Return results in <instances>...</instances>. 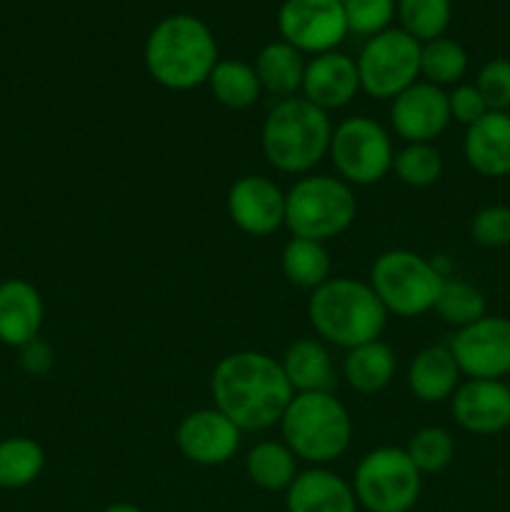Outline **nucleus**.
I'll return each mask as SVG.
<instances>
[{
    "label": "nucleus",
    "instance_id": "nucleus-1",
    "mask_svg": "<svg viewBox=\"0 0 510 512\" xmlns=\"http://www.w3.org/2000/svg\"><path fill=\"white\" fill-rule=\"evenodd\" d=\"M210 395L215 408L243 433H258L280 423L295 393L280 360L260 350H235L213 368Z\"/></svg>",
    "mask_w": 510,
    "mask_h": 512
},
{
    "label": "nucleus",
    "instance_id": "nucleus-2",
    "mask_svg": "<svg viewBox=\"0 0 510 512\" xmlns=\"http://www.w3.org/2000/svg\"><path fill=\"white\" fill-rule=\"evenodd\" d=\"M143 60L155 83L185 93L208 83L215 63L220 60L218 40L200 18L175 13L150 30Z\"/></svg>",
    "mask_w": 510,
    "mask_h": 512
},
{
    "label": "nucleus",
    "instance_id": "nucleus-3",
    "mask_svg": "<svg viewBox=\"0 0 510 512\" xmlns=\"http://www.w3.org/2000/svg\"><path fill=\"white\" fill-rule=\"evenodd\" d=\"M333 120L303 95L278 100L265 115L260 148L270 168L285 175H310L328 158Z\"/></svg>",
    "mask_w": 510,
    "mask_h": 512
},
{
    "label": "nucleus",
    "instance_id": "nucleus-4",
    "mask_svg": "<svg viewBox=\"0 0 510 512\" xmlns=\"http://www.w3.org/2000/svg\"><path fill=\"white\" fill-rule=\"evenodd\" d=\"M308 320L323 343L350 350L380 340L388 323V310L370 283L343 275L330 278L310 293Z\"/></svg>",
    "mask_w": 510,
    "mask_h": 512
},
{
    "label": "nucleus",
    "instance_id": "nucleus-5",
    "mask_svg": "<svg viewBox=\"0 0 510 512\" xmlns=\"http://www.w3.org/2000/svg\"><path fill=\"white\" fill-rule=\"evenodd\" d=\"M278 425L283 443L308 465L328 468L353 440V418L335 393H295Z\"/></svg>",
    "mask_w": 510,
    "mask_h": 512
},
{
    "label": "nucleus",
    "instance_id": "nucleus-6",
    "mask_svg": "<svg viewBox=\"0 0 510 512\" xmlns=\"http://www.w3.org/2000/svg\"><path fill=\"white\" fill-rule=\"evenodd\" d=\"M355 215L353 185L335 175H303L285 193V228L293 238L328 243L353 225Z\"/></svg>",
    "mask_w": 510,
    "mask_h": 512
},
{
    "label": "nucleus",
    "instance_id": "nucleus-7",
    "mask_svg": "<svg viewBox=\"0 0 510 512\" xmlns=\"http://www.w3.org/2000/svg\"><path fill=\"white\" fill-rule=\"evenodd\" d=\"M443 273L415 250L393 248L380 253L370 265L368 283L388 315L415 318L435 308Z\"/></svg>",
    "mask_w": 510,
    "mask_h": 512
},
{
    "label": "nucleus",
    "instance_id": "nucleus-8",
    "mask_svg": "<svg viewBox=\"0 0 510 512\" xmlns=\"http://www.w3.org/2000/svg\"><path fill=\"white\" fill-rule=\"evenodd\" d=\"M350 485L358 508L368 512H410L420 500L423 475L403 448L380 445L360 458Z\"/></svg>",
    "mask_w": 510,
    "mask_h": 512
},
{
    "label": "nucleus",
    "instance_id": "nucleus-9",
    "mask_svg": "<svg viewBox=\"0 0 510 512\" xmlns=\"http://www.w3.org/2000/svg\"><path fill=\"white\" fill-rule=\"evenodd\" d=\"M328 158L348 185H375L393 170L390 133L368 115H353L333 128Z\"/></svg>",
    "mask_w": 510,
    "mask_h": 512
},
{
    "label": "nucleus",
    "instance_id": "nucleus-10",
    "mask_svg": "<svg viewBox=\"0 0 510 512\" xmlns=\"http://www.w3.org/2000/svg\"><path fill=\"white\" fill-rule=\"evenodd\" d=\"M420 45L400 28H388L365 40L355 58L360 90L375 100H393L420 78Z\"/></svg>",
    "mask_w": 510,
    "mask_h": 512
},
{
    "label": "nucleus",
    "instance_id": "nucleus-11",
    "mask_svg": "<svg viewBox=\"0 0 510 512\" xmlns=\"http://www.w3.org/2000/svg\"><path fill=\"white\" fill-rule=\"evenodd\" d=\"M280 40L303 55H323L338 50L348 38L343 0H283L278 8Z\"/></svg>",
    "mask_w": 510,
    "mask_h": 512
},
{
    "label": "nucleus",
    "instance_id": "nucleus-12",
    "mask_svg": "<svg viewBox=\"0 0 510 512\" xmlns=\"http://www.w3.org/2000/svg\"><path fill=\"white\" fill-rule=\"evenodd\" d=\"M460 373L468 380H503L510 375V318L485 315L455 330L448 343Z\"/></svg>",
    "mask_w": 510,
    "mask_h": 512
},
{
    "label": "nucleus",
    "instance_id": "nucleus-13",
    "mask_svg": "<svg viewBox=\"0 0 510 512\" xmlns=\"http://www.w3.org/2000/svg\"><path fill=\"white\" fill-rule=\"evenodd\" d=\"M243 430L218 408H200L183 415L175 428V445L185 460L203 468H218L235 458Z\"/></svg>",
    "mask_w": 510,
    "mask_h": 512
},
{
    "label": "nucleus",
    "instance_id": "nucleus-14",
    "mask_svg": "<svg viewBox=\"0 0 510 512\" xmlns=\"http://www.w3.org/2000/svg\"><path fill=\"white\" fill-rule=\"evenodd\" d=\"M228 218L253 238H268L285 225V193L265 175H243L225 195Z\"/></svg>",
    "mask_w": 510,
    "mask_h": 512
},
{
    "label": "nucleus",
    "instance_id": "nucleus-15",
    "mask_svg": "<svg viewBox=\"0 0 510 512\" xmlns=\"http://www.w3.org/2000/svg\"><path fill=\"white\" fill-rule=\"evenodd\" d=\"M390 125L405 143H435L450 125L448 93L438 85L418 80L393 98Z\"/></svg>",
    "mask_w": 510,
    "mask_h": 512
},
{
    "label": "nucleus",
    "instance_id": "nucleus-16",
    "mask_svg": "<svg viewBox=\"0 0 510 512\" xmlns=\"http://www.w3.org/2000/svg\"><path fill=\"white\" fill-rule=\"evenodd\" d=\"M453 420L470 435H498L510 428V385L505 380H465L450 398Z\"/></svg>",
    "mask_w": 510,
    "mask_h": 512
},
{
    "label": "nucleus",
    "instance_id": "nucleus-17",
    "mask_svg": "<svg viewBox=\"0 0 510 512\" xmlns=\"http://www.w3.org/2000/svg\"><path fill=\"white\" fill-rule=\"evenodd\" d=\"M358 93V65L350 55L340 53V50H330V53L313 55L305 65L300 95L313 105H318L320 110H325V113L350 105Z\"/></svg>",
    "mask_w": 510,
    "mask_h": 512
},
{
    "label": "nucleus",
    "instance_id": "nucleus-18",
    "mask_svg": "<svg viewBox=\"0 0 510 512\" xmlns=\"http://www.w3.org/2000/svg\"><path fill=\"white\" fill-rule=\"evenodd\" d=\"M288 512H358L353 485L325 465H310L285 490Z\"/></svg>",
    "mask_w": 510,
    "mask_h": 512
},
{
    "label": "nucleus",
    "instance_id": "nucleus-19",
    "mask_svg": "<svg viewBox=\"0 0 510 512\" xmlns=\"http://www.w3.org/2000/svg\"><path fill=\"white\" fill-rule=\"evenodd\" d=\"M43 295L23 278H8L0 283V343L8 348H23L43 330Z\"/></svg>",
    "mask_w": 510,
    "mask_h": 512
},
{
    "label": "nucleus",
    "instance_id": "nucleus-20",
    "mask_svg": "<svg viewBox=\"0 0 510 512\" xmlns=\"http://www.w3.org/2000/svg\"><path fill=\"white\" fill-rule=\"evenodd\" d=\"M465 163L483 178L510 175V113L490 110L478 123L465 128Z\"/></svg>",
    "mask_w": 510,
    "mask_h": 512
},
{
    "label": "nucleus",
    "instance_id": "nucleus-21",
    "mask_svg": "<svg viewBox=\"0 0 510 512\" xmlns=\"http://www.w3.org/2000/svg\"><path fill=\"white\" fill-rule=\"evenodd\" d=\"M280 368L293 393H333L338 385L333 355L323 340L300 338L290 343L280 358Z\"/></svg>",
    "mask_w": 510,
    "mask_h": 512
},
{
    "label": "nucleus",
    "instance_id": "nucleus-22",
    "mask_svg": "<svg viewBox=\"0 0 510 512\" xmlns=\"http://www.w3.org/2000/svg\"><path fill=\"white\" fill-rule=\"evenodd\" d=\"M460 373L458 363H455L453 353H450L448 345H428V348L420 350L408 365V390L420 400V403H445V400L453 398V393L458 390Z\"/></svg>",
    "mask_w": 510,
    "mask_h": 512
},
{
    "label": "nucleus",
    "instance_id": "nucleus-23",
    "mask_svg": "<svg viewBox=\"0 0 510 512\" xmlns=\"http://www.w3.org/2000/svg\"><path fill=\"white\" fill-rule=\"evenodd\" d=\"M305 65H308V60L300 50H295L285 40H273V43H265L260 48V53L255 55L253 68L263 93L285 100L295 98L303 88Z\"/></svg>",
    "mask_w": 510,
    "mask_h": 512
},
{
    "label": "nucleus",
    "instance_id": "nucleus-24",
    "mask_svg": "<svg viewBox=\"0 0 510 512\" xmlns=\"http://www.w3.org/2000/svg\"><path fill=\"white\" fill-rule=\"evenodd\" d=\"M395 368L398 360L393 348L383 340H370L345 350L343 378L360 395H375L388 388L395 378Z\"/></svg>",
    "mask_w": 510,
    "mask_h": 512
},
{
    "label": "nucleus",
    "instance_id": "nucleus-25",
    "mask_svg": "<svg viewBox=\"0 0 510 512\" xmlns=\"http://www.w3.org/2000/svg\"><path fill=\"white\" fill-rule=\"evenodd\" d=\"M245 473L255 488L265 493H285L298 478V458L285 443L263 440L245 455Z\"/></svg>",
    "mask_w": 510,
    "mask_h": 512
},
{
    "label": "nucleus",
    "instance_id": "nucleus-26",
    "mask_svg": "<svg viewBox=\"0 0 510 512\" xmlns=\"http://www.w3.org/2000/svg\"><path fill=\"white\" fill-rule=\"evenodd\" d=\"M205 85L210 88L213 98L230 110L253 108L263 93L253 63L235 58H220Z\"/></svg>",
    "mask_w": 510,
    "mask_h": 512
},
{
    "label": "nucleus",
    "instance_id": "nucleus-27",
    "mask_svg": "<svg viewBox=\"0 0 510 512\" xmlns=\"http://www.w3.org/2000/svg\"><path fill=\"white\" fill-rule=\"evenodd\" d=\"M280 268L290 285L313 293L315 288L330 280V253L325 243L290 238L280 253Z\"/></svg>",
    "mask_w": 510,
    "mask_h": 512
},
{
    "label": "nucleus",
    "instance_id": "nucleus-28",
    "mask_svg": "<svg viewBox=\"0 0 510 512\" xmlns=\"http://www.w3.org/2000/svg\"><path fill=\"white\" fill-rule=\"evenodd\" d=\"M45 468V450L38 440L10 435L0 440V488L23 490L40 478Z\"/></svg>",
    "mask_w": 510,
    "mask_h": 512
},
{
    "label": "nucleus",
    "instance_id": "nucleus-29",
    "mask_svg": "<svg viewBox=\"0 0 510 512\" xmlns=\"http://www.w3.org/2000/svg\"><path fill=\"white\" fill-rule=\"evenodd\" d=\"M468 70V53L453 38H435L420 45V78L430 85H458Z\"/></svg>",
    "mask_w": 510,
    "mask_h": 512
},
{
    "label": "nucleus",
    "instance_id": "nucleus-30",
    "mask_svg": "<svg viewBox=\"0 0 510 512\" xmlns=\"http://www.w3.org/2000/svg\"><path fill=\"white\" fill-rule=\"evenodd\" d=\"M395 15L400 20V30L413 35L418 43L443 38L453 18L450 0H395Z\"/></svg>",
    "mask_w": 510,
    "mask_h": 512
},
{
    "label": "nucleus",
    "instance_id": "nucleus-31",
    "mask_svg": "<svg viewBox=\"0 0 510 512\" xmlns=\"http://www.w3.org/2000/svg\"><path fill=\"white\" fill-rule=\"evenodd\" d=\"M435 313L443 323L453 325L455 330L468 328L488 315V303H485L483 290L475 288L465 280H443L438 300H435Z\"/></svg>",
    "mask_w": 510,
    "mask_h": 512
},
{
    "label": "nucleus",
    "instance_id": "nucleus-32",
    "mask_svg": "<svg viewBox=\"0 0 510 512\" xmlns=\"http://www.w3.org/2000/svg\"><path fill=\"white\" fill-rule=\"evenodd\" d=\"M393 173L408 188H430L443 175V155L433 143H405L393 158Z\"/></svg>",
    "mask_w": 510,
    "mask_h": 512
},
{
    "label": "nucleus",
    "instance_id": "nucleus-33",
    "mask_svg": "<svg viewBox=\"0 0 510 512\" xmlns=\"http://www.w3.org/2000/svg\"><path fill=\"white\" fill-rule=\"evenodd\" d=\"M403 450L408 453V458L413 460V465L418 468L420 475L443 473V470L455 460L453 435L445 428H440V425H428V428L415 430Z\"/></svg>",
    "mask_w": 510,
    "mask_h": 512
},
{
    "label": "nucleus",
    "instance_id": "nucleus-34",
    "mask_svg": "<svg viewBox=\"0 0 510 512\" xmlns=\"http://www.w3.org/2000/svg\"><path fill=\"white\" fill-rule=\"evenodd\" d=\"M343 8L350 33L365 38L388 30L395 18V0H343Z\"/></svg>",
    "mask_w": 510,
    "mask_h": 512
},
{
    "label": "nucleus",
    "instance_id": "nucleus-35",
    "mask_svg": "<svg viewBox=\"0 0 510 512\" xmlns=\"http://www.w3.org/2000/svg\"><path fill=\"white\" fill-rule=\"evenodd\" d=\"M475 88L483 95L488 110H498V113H508L510 110V60L508 58H493L478 70L475 78Z\"/></svg>",
    "mask_w": 510,
    "mask_h": 512
},
{
    "label": "nucleus",
    "instance_id": "nucleus-36",
    "mask_svg": "<svg viewBox=\"0 0 510 512\" xmlns=\"http://www.w3.org/2000/svg\"><path fill=\"white\" fill-rule=\"evenodd\" d=\"M470 238L480 248H505L510 245V208L508 205H488L480 208L470 220Z\"/></svg>",
    "mask_w": 510,
    "mask_h": 512
},
{
    "label": "nucleus",
    "instance_id": "nucleus-37",
    "mask_svg": "<svg viewBox=\"0 0 510 512\" xmlns=\"http://www.w3.org/2000/svg\"><path fill=\"white\" fill-rule=\"evenodd\" d=\"M448 108H450V120L465 125V128H470V125L478 123L485 113H490L483 95L478 93V88L468 83H458L453 90H450Z\"/></svg>",
    "mask_w": 510,
    "mask_h": 512
},
{
    "label": "nucleus",
    "instance_id": "nucleus-38",
    "mask_svg": "<svg viewBox=\"0 0 510 512\" xmlns=\"http://www.w3.org/2000/svg\"><path fill=\"white\" fill-rule=\"evenodd\" d=\"M18 365L30 378H45L55 365L53 345L38 335L30 343H25L23 348H18Z\"/></svg>",
    "mask_w": 510,
    "mask_h": 512
},
{
    "label": "nucleus",
    "instance_id": "nucleus-39",
    "mask_svg": "<svg viewBox=\"0 0 510 512\" xmlns=\"http://www.w3.org/2000/svg\"><path fill=\"white\" fill-rule=\"evenodd\" d=\"M100 512H145L143 508H138L135 503H113L108 508H103Z\"/></svg>",
    "mask_w": 510,
    "mask_h": 512
}]
</instances>
